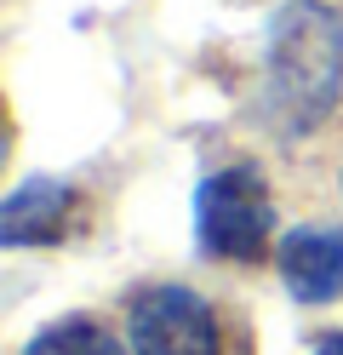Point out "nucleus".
I'll return each mask as SVG.
<instances>
[{
	"label": "nucleus",
	"instance_id": "obj_7",
	"mask_svg": "<svg viewBox=\"0 0 343 355\" xmlns=\"http://www.w3.org/2000/svg\"><path fill=\"white\" fill-rule=\"evenodd\" d=\"M309 355H343V332H320Z\"/></svg>",
	"mask_w": 343,
	"mask_h": 355
},
{
	"label": "nucleus",
	"instance_id": "obj_5",
	"mask_svg": "<svg viewBox=\"0 0 343 355\" xmlns=\"http://www.w3.org/2000/svg\"><path fill=\"white\" fill-rule=\"evenodd\" d=\"M80 218V195L63 178H29L0 201V247H46L63 241Z\"/></svg>",
	"mask_w": 343,
	"mask_h": 355
},
{
	"label": "nucleus",
	"instance_id": "obj_2",
	"mask_svg": "<svg viewBox=\"0 0 343 355\" xmlns=\"http://www.w3.org/2000/svg\"><path fill=\"white\" fill-rule=\"evenodd\" d=\"M195 241L223 263H263L274 252V189L252 161L223 166L195 189Z\"/></svg>",
	"mask_w": 343,
	"mask_h": 355
},
{
	"label": "nucleus",
	"instance_id": "obj_4",
	"mask_svg": "<svg viewBox=\"0 0 343 355\" xmlns=\"http://www.w3.org/2000/svg\"><path fill=\"white\" fill-rule=\"evenodd\" d=\"M274 263H281V281H286V293L297 304L343 298V224L286 230L281 247H274Z\"/></svg>",
	"mask_w": 343,
	"mask_h": 355
},
{
	"label": "nucleus",
	"instance_id": "obj_1",
	"mask_svg": "<svg viewBox=\"0 0 343 355\" xmlns=\"http://www.w3.org/2000/svg\"><path fill=\"white\" fill-rule=\"evenodd\" d=\"M343 98V17L320 0H286L269 17L258 115L274 138H309Z\"/></svg>",
	"mask_w": 343,
	"mask_h": 355
},
{
	"label": "nucleus",
	"instance_id": "obj_3",
	"mask_svg": "<svg viewBox=\"0 0 343 355\" xmlns=\"http://www.w3.org/2000/svg\"><path fill=\"white\" fill-rule=\"evenodd\" d=\"M132 355H223L218 309L183 281H155L132 298Z\"/></svg>",
	"mask_w": 343,
	"mask_h": 355
},
{
	"label": "nucleus",
	"instance_id": "obj_6",
	"mask_svg": "<svg viewBox=\"0 0 343 355\" xmlns=\"http://www.w3.org/2000/svg\"><path fill=\"white\" fill-rule=\"evenodd\" d=\"M23 355H132V344H121L91 315H58L23 344Z\"/></svg>",
	"mask_w": 343,
	"mask_h": 355
}]
</instances>
